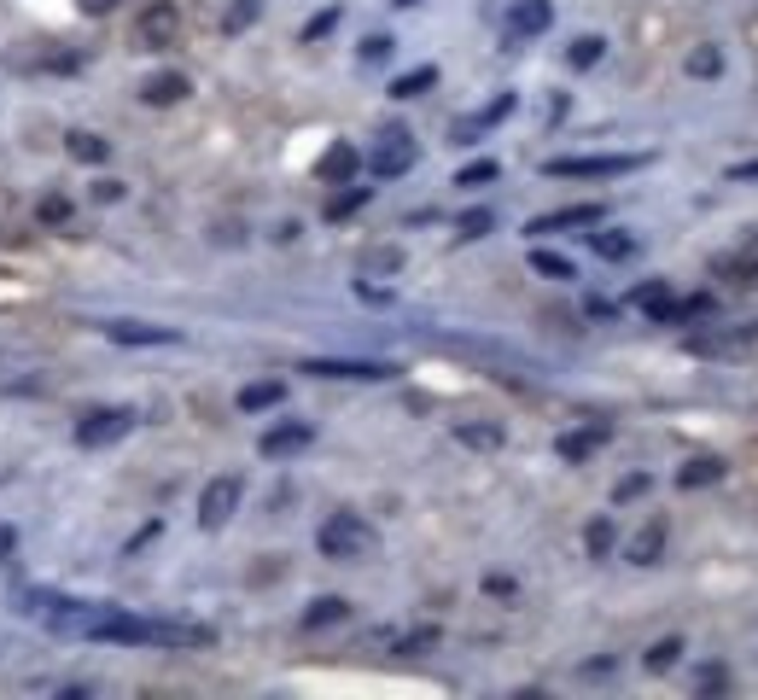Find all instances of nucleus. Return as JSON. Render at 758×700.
<instances>
[{
  "label": "nucleus",
  "instance_id": "obj_30",
  "mask_svg": "<svg viewBox=\"0 0 758 700\" xmlns=\"http://www.w3.org/2000/svg\"><path fill=\"white\" fill-rule=\"evenodd\" d=\"M496 176H502V164H496V158H479V164H467L461 176H455V187H490Z\"/></svg>",
  "mask_w": 758,
  "mask_h": 700
},
{
  "label": "nucleus",
  "instance_id": "obj_41",
  "mask_svg": "<svg viewBox=\"0 0 758 700\" xmlns=\"http://www.w3.org/2000/svg\"><path fill=\"white\" fill-rule=\"evenodd\" d=\"M432 642H438V631H415V636L397 642V654H420V648H432Z\"/></svg>",
  "mask_w": 758,
  "mask_h": 700
},
{
  "label": "nucleus",
  "instance_id": "obj_9",
  "mask_svg": "<svg viewBox=\"0 0 758 700\" xmlns=\"http://www.w3.org/2000/svg\"><path fill=\"white\" fill-rule=\"evenodd\" d=\"M309 444H315V426H309V421H286V426H269L257 450H263L269 461H280V456H297V450H309Z\"/></svg>",
  "mask_w": 758,
  "mask_h": 700
},
{
  "label": "nucleus",
  "instance_id": "obj_35",
  "mask_svg": "<svg viewBox=\"0 0 758 700\" xmlns=\"http://www.w3.org/2000/svg\"><path fill=\"white\" fill-rule=\"evenodd\" d=\"M747 268H758V240L735 257H717V275H747Z\"/></svg>",
  "mask_w": 758,
  "mask_h": 700
},
{
  "label": "nucleus",
  "instance_id": "obj_34",
  "mask_svg": "<svg viewBox=\"0 0 758 700\" xmlns=\"http://www.w3.org/2000/svg\"><path fill=\"white\" fill-rule=\"evenodd\" d=\"M677 654H682V642H677V636L653 642V648H648V671H671V666H677Z\"/></svg>",
  "mask_w": 758,
  "mask_h": 700
},
{
  "label": "nucleus",
  "instance_id": "obj_24",
  "mask_svg": "<svg viewBox=\"0 0 758 700\" xmlns=\"http://www.w3.org/2000/svg\"><path fill=\"white\" fill-rule=\"evenodd\" d=\"M257 18H263V0H233V6L222 12V30H228V35H240V30H251Z\"/></svg>",
  "mask_w": 758,
  "mask_h": 700
},
{
  "label": "nucleus",
  "instance_id": "obj_12",
  "mask_svg": "<svg viewBox=\"0 0 758 700\" xmlns=\"http://www.w3.org/2000/svg\"><path fill=\"white\" fill-rule=\"evenodd\" d=\"M607 432H613V426L595 421V426H583V432H561V438H554V450H561V461H589L595 450L607 444Z\"/></svg>",
  "mask_w": 758,
  "mask_h": 700
},
{
  "label": "nucleus",
  "instance_id": "obj_29",
  "mask_svg": "<svg viewBox=\"0 0 758 700\" xmlns=\"http://www.w3.org/2000/svg\"><path fill=\"white\" fill-rule=\"evenodd\" d=\"M70 158H82V164H105L111 146L99 141V134H70Z\"/></svg>",
  "mask_w": 758,
  "mask_h": 700
},
{
  "label": "nucleus",
  "instance_id": "obj_31",
  "mask_svg": "<svg viewBox=\"0 0 758 700\" xmlns=\"http://www.w3.org/2000/svg\"><path fill=\"white\" fill-rule=\"evenodd\" d=\"M490 228H496V211H484V205H479V211H461V223H455L461 240H484Z\"/></svg>",
  "mask_w": 758,
  "mask_h": 700
},
{
  "label": "nucleus",
  "instance_id": "obj_45",
  "mask_svg": "<svg viewBox=\"0 0 758 700\" xmlns=\"http://www.w3.org/2000/svg\"><path fill=\"white\" fill-rule=\"evenodd\" d=\"M12 549H18V532H12V525H0V560H6Z\"/></svg>",
  "mask_w": 758,
  "mask_h": 700
},
{
  "label": "nucleus",
  "instance_id": "obj_37",
  "mask_svg": "<svg viewBox=\"0 0 758 700\" xmlns=\"http://www.w3.org/2000/svg\"><path fill=\"white\" fill-rule=\"evenodd\" d=\"M35 216H41V223H47V228H59V223H70V199H59V193H53V199H41V205H35Z\"/></svg>",
  "mask_w": 758,
  "mask_h": 700
},
{
  "label": "nucleus",
  "instance_id": "obj_25",
  "mask_svg": "<svg viewBox=\"0 0 758 700\" xmlns=\"http://www.w3.org/2000/svg\"><path fill=\"white\" fill-rule=\"evenodd\" d=\"M432 82H438V70L420 65V70H408V77H397V82H391V100H415V94H426Z\"/></svg>",
  "mask_w": 758,
  "mask_h": 700
},
{
  "label": "nucleus",
  "instance_id": "obj_44",
  "mask_svg": "<svg viewBox=\"0 0 758 700\" xmlns=\"http://www.w3.org/2000/svg\"><path fill=\"white\" fill-rule=\"evenodd\" d=\"M356 292H362L368 304H391V292H385V286H368V280H362V286H356Z\"/></svg>",
  "mask_w": 758,
  "mask_h": 700
},
{
  "label": "nucleus",
  "instance_id": "obj_39",
  "mask_svg": "<svg viewBox=\"0 0 758 700\" xmlns=\"http://www.w3.org/2000/svg\"><path fill=\"white\" fill-rule=\"evenodd\" d=\"M333 23H339V6H327V12H315V18L304 23V41H321V35L333 30Z\"/></svg>",
  "mask_w": 758,
  "mask_h": 700
},
{
  "label": "nucleus",
  "instance_id": "obj_40",
  "mask_svg": "<svg viewBox=\"0 0 758 700\" xmlns=\"http://www.w3.org/2000/svg\"><path fill=\"white\" fill-rule=\"evenodd\" d=\"M391 59V35H368L362 41V65H385Z\"/></svg>",
  "mask_w": 758,
  "mask_h": 700
},
{
  "label": "nucleus",
  "instance_id": "obj_28",
  "mask_svg": "<svg viewBox=\"0 0 758 700\" xmlns=\"http://www.w3.org/2000/svg\"><path fill=\"white\" fill-rule=\"evenodd\" d=\"M717 70H724V53H717V47H694V53H689V77L712 82Z\"/></svg>",
  "mask_w": 758,
  "mask_h": 700
},
{
  "label": "nucleus",
  "instance_id": "obj_32",
  "mask_svg": "<svg viewBox=\"0 0 758 700\" xmlns=\"http://www.w3.org/2000/svg\"><path fill=\"white\" fill-rule=\"evenodd\" d=\"M583 543H589V555H595V560H601V555H607V549H613V543H618V525H613V520H595V525H589V532H583Z\"/></svg>",
  "mask_w": 758,
  "mask_h": 700
},
{
  "label": "nucleus",
  "instance_id": "obj_8",
  "mask_svg": "<svg viewBox=\"0 0 758 700\" xmlns=\"http://www.w3.org/2000/svg\"><path fill=\"white\" fill-rule=\"evenodd\" d=\"M549 23H554L549 0H514V6H507V41H531V35H543Z\"/></svg>",
  "mask_w": 758,
  "mask_h": 700
},
{
  "label": "nucleus",
  "instance_id": "obj_33",
  "mask_svg": "<svg viewBox=\"0 0 758 700\" xmlns=\"http://www.w3.org/2000/svg\"><path fill=\"white\" fill-rule=\"evenodd\" d=\"M59 595H47V589H18V613H30V619H47L53 613Z\"/></svg>",
  "mask_w": 758,
  "mask_h": 700
},
{
  "label": "nucleus",
  "instance_id": "obj_1",
  "mask_svg": "<svg viewBox=\"0 0 758 700\" xmlns=\"http://www.w3.org/2000/svg\"><path fill=\"white\" fill-rule=\"evenodd\" d=\"M315 543H321L327 560H368L374 555V525L356 520V514H327L321 532H315Z\"/></svg>",
  "mask_w": 758,
  "mask_h": 700
},
{
  "label": "nucleus",
  "instance_id": "obj_3",
  "mask_svg": "<svg viewBox=\"0 0 758 700\" xmlns=\"http://www.w3.org/2000/svg\"><path fill=\"white\" fill-rule=\"evenodd\" d=\"M415 158H420L415 134H403V129H385V134H379V146H374V158H368V169L391 181V176H408V169H415Z\"/></svg>",
  "mask_w": 758,
  "mask_h": 700
},
{
  "label": "nucleus",
  "instance_id": "obj_14",
  "mask_svg": "<svg viewBox=\"0 0 758 700\" xmlns=\"http://www.w3.org/2000/svg\"><path fill=\"white\" fill-rule=\"evenodd\" d=\"M304 374H315V379H391L397 368H385V362H304Z\"/></svg>",
  "mask_w": 758,
  "mask_h": 700
},
{
  "label": "nucleus",
  "instance_id": "obj_4",
  "mask_svg": "<svg viewBox=\"0 0 758 700\" xmlns=\"http://www.w3.org/2000/svg\"><path fill=\"white\" fill-rule=\"evenodd\" d=\"M129 426H134V414H129V409H94L88 421L77 426V444H82V450H105V444H117Z\"/></svg>",
  "mask_w": 758,
  "mask_h": 700
},
{
  "label": "nucleus",
  "instance_id": "obj_21",
  "mask_svg": "<svg viewBox=\"0 0 758 700\" xmlns=\"http://www.w3.org/2000/svg\"><path fill=\"white\" fill-rule=\"evenodd\" d=\"M589 251L607 257V263H625V257L636 251V240H630V233H618V228H601V233H589Z\"/></svg>",
  "mask_w": 758,
  "mask_h": 700
},
{
  "label": "nucleus",
  "instance_id": "obj_5",
  "mask_svg": "<svg viewBox=\"0 0 758 700\" xmlns=\"http://www.w3.org/2000/svg\"><path fill=\"white\" fill-rule=\"evenodd\" d=\"M682 345L700 350V356H741V350H758V322L753 327H724V333H689Z\"/></svg>",
  "mask_w": 758,
  "mask_h": 700
},
{
  "label": "nucleus",
  "instance_id": "obj_15",
  "mask_svg": "<svg viewBox=\"0 0 758 700\" xmlns=\"http://www.w3.org/2000/svg\"><path fill=\"white\" fill-rule=\"evenodd\" d=\"M630 304H636V310H648L653 322H677V298H671L665 280H642V286L630 292Z\"/></svg>",
  "mask_w": 758,
  "mask_h": 700
},
{
  "label": "nucleus",
  "instance_id": "obj_26",
  "mask_svg": "<svg viewBox=\"0 0 758 700\" xmlns=\"http://www.w3.org/2000/svg\"><path fill=\"white\" fill-rule=\"evenodd\" d=\"M397 268H403V251H397V245H379V251H368V257H362V280L397 275Z\"/></svg>",
  "mask_w": 758,
  "mask_h": 700
},
{
  "label": "nucleus",
  "instance_id": "obj_20",
  "mask_svg": "<svg viewBox=\"0 0 758 700\" xmlns=\"http://www.w3.org/2000/svg\"><path fill=\"white\" fill-rule=\"evenodd\" d=\"M455 438L467 450H502V426L496 421H455Z\"/></svg>",
  "mask_w": 758,
  "mask_h": 700
},
{
  "label": "nucleus",
  "instance_id": "obj_7",
  "mask_svg": "<svg viewBox=\"0 0 758 700\" xmlns=\"http://www.w3.org/2000/svg\"><path fill=\"white\" fill-rule=\"evenodd\" d=\"M642 158H625V152H613V158H549V176H630Z\"/></svg>",
  "mask_w": 758,
  "mask_h": 700
},
{
  "label": "nucleus",
  "instance_id": "obj_23",
  "mask_svg": "<svg viewBox=\"0 0 758 700\" xmlns=\"http://www.w3.org/2000/svg\"><path fill=\"white\" fill-rule=\"evenodd\" d=\"M601 53H607L601 35H578V41L566 47V65H571V70H589V65H601Z\"/></svg>",
  "mask_w": 758,
  "mask_h": 700
},
{
  "label": "nucleus",
  "instance_id": "obj_42",
  "mask_svg": "<svg viewBox=\"0 0 758 700\" xmlns=\"http://www.w3.org/2000/svg\"><path fill=\"white\" fill-rule=\"evenodd\" d=\"M94 199H99V205H111V199H123V181H94Z\"/></svg>",
  "mask_w": 758,
  "mask_h": 700
},
{
  "label": "nucleus",
  "instance_id": "obj_11",
  "mask_svg": "<svg viewBox=\"0 0 758 700\" xmlns=\"http://www.w3.org/2000/svg\"><path fill=\"white\" fill-rule=\"evenodd\" d=\"M561 228H601V205H566V211L537 216L525 233H561Z\"/></svg>",
  "mask_w": 758,
  "mask_h": 700
},
{
  "label": "nucleus",
  "instance_id": "obj_13",
  "mask_svg": "<svg viewBox=\"0 0 758 700\" xmlns=\"http://www.w3.org/2000/svg\"><path fill=\"white\" fill-rule=\"evenodd\" d=\"M356 169H362V152H356L351 141H333L327 152H321V164H315V176L321 181H351Z\"/></svg>",
  "mask_w": 758,
  "mask_h": 700
},
{
  "label": "nucleus",
  "instance_id": "obj_17",
  "mask_svg": "<svg viewBox=\"0 0 758 700\" xmlns=\"http://www.w3.org/2000/svg\"><path fill=\"white\" fill-rule=\"evenodd\" d=\"M660 555H665V525L653 520V525H642V532L630 537V560H636V567H653Z\"/></svg>",
  "mask_w": 758,
  "mask_h": 700
},
{
  "label": "nucleus",
  "instance_id": "obj_46",
  "mask_svg": "<svg viewBox=\"0 0 758 700\" xmlns=\"http://www.w3.org/2000/svg\"><path fill=\"white\" fill-rule=\"evenodd\" d=\"M729 181H758V164H735V169H729Z\"/></svg>",
  "mask_w": 758,
  "mask_h": 700
},
{
  "label": "nucleus",
  "instance_id": "obj_27",
  "mask_svg": "<svg viewBox=\"0 0 758 700\" xmlns=\"http://www.w3.org/2000/svg\"><path fill=\"white\" fill-rule=\"evenodd\" d=\"M531 268H537V275H549V280H571V275H578V268H571L561 251H543V245L531 251Z\"/></svg>",
  "mask_w": 758,
  "mask_h": 700
},
{
  "label": "nucleus",
  "instance_id": "obj_43",
  "mask_svg": "<svg viewBox=\"0 0 758 700\" xmlns=\"http://www.w3.org/2000/svg\"><path fill=\"white\" fill-rule=\"evenodd\" d=\"M77 6H82V12H88V18H105V12H111V6H117V0H77Z\"/></svg>",
  "mask_w": 758,
  "mask_h": 700
},
{
  "label": "nucleus",
  "instance_id": "obj_16",
  "mask_svg": "<svg viewBox=\"0 0 758 700\" xmlns=\"http://www.w3.org/2000/svg\"><path fill=\"white\" fill-rule=\"evenodd\" d=\"M141 100H146V105H176V100H187V77H181V70H158V77L141 82Z\"/></svg>",
  "mask_w": 758,
  "mask_h": 700
},
{
  "label": "nucleus",
  "instance_id": "obj_6",
  "mask_svg": "<svg viewBox=\"0 0 758 700\" xmlns=\"http://www.w3.org/2000/svg\"><path fill=\"white\" fill-rule=\"evenodd\" d=\"M181 35V12L169 6V0H158V6H146V18H141V30H134V41L146 47V53H158V47H169Z\"/></svg>",
  "mask_w": 758,
  "mask_h": 700
},
{
  "label": "nucleus",
  "instance_id": "obj_36",
  "mask_svg": "<svg viewBox=\"0 0 758 700\" xmlns=\"http://www.w3.org/2000/svg\"><path fill=\"white\" fill-rule=\"evenodd\" d=\"M362 205H368V187H351V193H339V199H333V205H327V216H333V223H339V216H351V211H362Z\"/></svg>",
  "mask_w": 758,
  "mask_h": 700
},
{
  "label": "nucleus",
  "instance_id": "obj_47",
  "mask_svg": "<svg viewBox=\"0 0 758 700\" xmlns=\"http://www.w3.org/2000/svg\"><path fill=\"white\" fill-rule=\"evenodd\" d=\"M391 6H420V0H391Z\"/></svg>",
  "mask_w": 758,
  "mask_h": 700
},
{
  "label": "nucleus",
  "instance_id": "obj_18",
  "mask_svg": "<svg viewBox=\"0 0 758 700\" xmlns=\"http://www.w3.org/2000/svg\"><path fill=\"white\" fill-rule=\"evenodd\" d=\"M280 397H286L280 379H257V386L240 391V409H245V414H263V409H280Z\"/></svg>",
  "mask_w": 758,
  "mask_h": 700
},
{
  "label": "nucleus",
  "instance_id": "obj_2",
  "mask_svg": "<svg viewBox=\"0 0 758 700\" xmlns=\"http://www.w3.org/2000/svg\"><path fill=\"white\" fill-rule=\"evenodd\" d=\"M240 496H245V485L240 478H210L205 485V496H198V525H205V532H222V525L233 520V508H240Z\"/></svg>",
  "mask_w": 758,
  "mask_h": 700
},
{
  "label": "nucleus",
  "instance_id": "obj_38",
  "mask_svg": "<svg viewBox=\"0 0 758 700\" xmlns=\"http://www.w3.org/2000/svg\"><path fill=\"white\" fill-rule=\"evenodd\" d=\"M648 485H653L648 473H630V478H618V485H613V496L618 502H636V496H648Z\"/></svg>",
  "mask_w": 758,
  "mask_h": 700
},
{
  "label": "nucleus",
  "instance_id": "obj_10",
  "mask_svg": "<svg viewBox=\"0 0 758 700\" xmlns=\"http://www.w3.org/2000/svg\"><path fill=\"white\" fill-rule=\"evenodd\" d=\"M105 339H111V345H141V350H152V345H181L176 327H152V322H111Z\"/></svg>",
  "mask_w": 758,
  "mask_h": 700
},
{
  "label": "nucleus",
  "instance_id": "obj_19",
  "mask_svg": "<svg viewBox=\"0 0 758 700\" xmlns=\"http://www.w3.org/2000/svg\"><path fill=\"white\" fill-rule=\"evenodd\" d=\"M717 478H724V461H717V456H694V461H682V467H677V485H682V490H694V485H717Z\"/></svg>",
  "mask_w": 758,
  "mask_h": 700
},
{
  "label": "nucleus",
  "instance_id": "obj_22",
  "mask_svg": "<svg viewBox=\"0 0 758 700\" xmlns=\"http://www.w3.org/2000/svg\"><path fill=\"white\" fill-rule=\"evenodd\" d=\"M339 619H351V601H339V595H321V601H309V613H304V631H321V624H339Z\"/></svg>",
  "mask_w": 758,
  "mask_h": 700
}]
</instances>
